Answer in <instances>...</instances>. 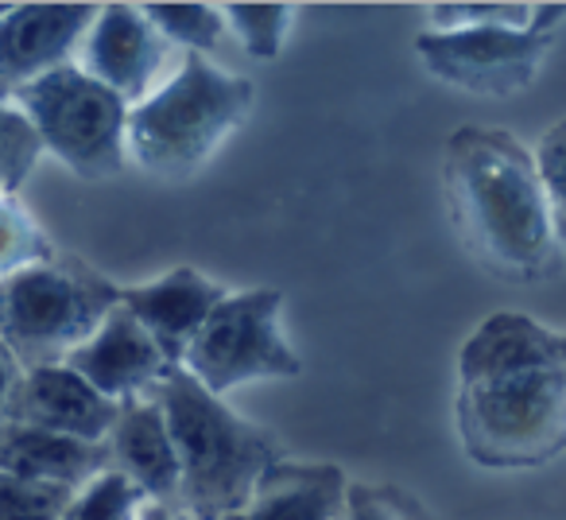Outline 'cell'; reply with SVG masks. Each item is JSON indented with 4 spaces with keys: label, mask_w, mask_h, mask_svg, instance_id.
I'll return each mask as SVG.
<instances>
[{
    "label": "cell",
    "mask_w": 566,
    "mask_h": 520,
    "mask_svg": "<svg viewBox=\"0 0 566 520\" xmlns=\"http://www.w3.org/2000/svg\"><path fill=\"white\" fill-rule=\"evenodd\" d=\"M120 300L90 260L59 249L51 260L0 280V339L24 370L63 365Z\"/></svg>",
    "instance_id": "5b68a950"
},
{
    "label": "cell",
    "mask_w": 566,
    "mask_h": 520,
    "mask_svg": "<svg viewBox=\"0 0 566 520\" xmlns=\"http://www.w3.org/2000/svg\"><path fill=\"white\" fill-rule=\"evenodd\" d=\"M0 195H9V190H4V183H0Z\"/></svg>",
    "instance_id": "4dcf8cb0"
},
{
    "label": "cell",
    "mask_w": 566,
    "mask_h": 520,
    "mask_svg": "<svg viewBox=\"0 0 566 520\" xmlns=\"http://www.w3.org/2000/svg\"><path fill=\"white\" fill-rule=\"evenodd\" d=\"M9 105L32 125L40 148L78 179L105 183L125 171L128 105L97 86L78 63L35 79Z\"/></svg>",
    "instance_id": "8992f818"
},
{
    "label": "cell",
    "mask_w": 566,
    "mask_h": 520,
    "mask_svg": "<svg viewBox=\"0 0 566 520\" xmlns=\"http://www.w3.org/2000/svg\"><path fill=\"white\" fill-rule=\"evenodd\" d=\"M74 489L0 474V520H63Z\"/></svg>",
    "instance_id": "cb8c5ba5"
},
{
    "label": "cell",
    "mask_w": 566,
    "mask_h": 520,
    "mask_svg": "<svg viewBox=\"0 0 566 520\" xmlns=\"http://www.w3.org/2000/svg\"><path fill=\"white\" fill-rule=\"evenodd\" d=\"M558 354H563V362H566V334H558Z\"/></svg>",
    "instance_id": "f1b7e54d"
},
{
    "label": "cell",
    "mask_w": 566,
    "mask_h": 520,
    "mask_svg": "<svg viewBox=\"0 0 566 520\" xmlns=\"http://www.w3.org/2000/svg\"><path fill=\"white\" fill-rule=\"evenodd\" d=\"M20 373H24V365L17 362V354L0 339V419H4V408H9V396H12V388H17Z\"/></svg>",
    "instance_id": "4316f807"
},
{
    "label": "cell",
    "mask_w": 566,
    "mask_h": 520,
    "mask_svg": "<svg viewBox=\"0 0 566 520\" xmlns=\"http://www.w3.org/2000/svg\"><path fill=\"white\" fill-rule=\"evenodd\" d=\"M102 470H109L105 443H82L71 435L35 431V427L0 419V474L40 481V486L78 489Z\"/></svg>",
    "instance_id": "2e32d148"
},
{
    "label": "cell",
    "mask_w": 566,
    "mask_h": 520,
    "mask_svg": "<svg viewBox=\"0 0 566 520\" xmlns=\"http://www.w3.org/2000/svg\"><path fill=\"white\" fill-rule=\"evenodd\" d=\"M218 9L226 20V32H233L237 43L264 63L283 55V43H287L295 17H300V9L283 4V0H233V4H218Z\"/></svg>",
    "instance_id": "ac0fdd59"
},
{
    "label": "cell",
    "mask_w": 566,
    "mask_h": 520,
    "mask_svg": "<svg viewBox=\"0 0 566 520\" xmlns=\"http://www.w3.org/2000/svg\"><path fill=\"white\" fill-rule=\"evenodd\" d=\"M349 478L334 462H295L280 458L256 481L244 509L226 520H342Z\"/></svg>",
    "instance_id": "9a60e30c"
},
{
    "label": "cell",
    "mask_w": 566,
    "mask_h": 520,
    "mask_svg": "<svg viewBox=\"0 0 566 520\" xmlns=\"http://www.w3.org/2000/svg\"><path fill=\"white\" fill-rule=\"evenodd\" d=\"M283 295L275 288H249L229 292L210 319L202 323L198 339L190 342L182 370L210 388L213 396L229 393L249 381H287L300 377L303 362L280 331Z\"/></svg>",
    "instance_id": "52a82bcc"
},
{
    "label": "cell",
    "mask_w": 566,
    "mask_h": 520,
    "mask_svg": "<svg viewBox=\"0 0 566 520\" xmlns=\"http://www.w3.org/2000/svg\"><path fill=\"white\" fill-rule=\"evenodd\" d=\"M252 105L256 86L249 79L206 55H182L179 71L128 110V159L156 179H187L252 117Z\"/></svg>",
    "instance_id": "277c9868"
},
{
    "label": "cell",
    "mask_w": 566,
    "mask_h": 520,
    "mask_svg": "<svg viewBox=\"0 0 566 520\" xmlns=\"http://www.w3.org/2000/svg\"><path fill=\"white\" fill-rule=\"evenodd\" d=\"M458 439L481 470H539L566 450V362L558 334L496 311L458 354Z\"/></svg>",
    "instance_id": "6da1fadb"
},
{
    "label": "cell",
    "mask_w": 566,
    "mask_h": 520,
    "mask_svg": "<svg viewBox=\"0 0 566 520\" xmlns=\"http://www.w3.org/2000/svg\"><path fill=\"white\" fill-rule=\"evenodd\" d=\"M105 450H109V470L125 474L148 501L179 509V455H175L164 408L151 396L120 404Z\"/></svg>",
    "instance_id": "5bb4252c"
},
{
    "label": "cell",
    "mask_w": 566,
    "mask_h": 520,
    "mask_svg": "<svg viewBox=\"0 0 566 520\" xmlns=\"http://www.w3.org/2000/svg\"><path fill=\"white\" fill-rule=\"evenodd\" d=\"M148 497L117 470H102L71 493L63 520H136Z\"/></svg>",
    "instance_id": "ffe728a7"
},
{
    "label": "cell",
    "mask_w": 566,
    "mask_h": 520,
    "mask_svg": "<svg viewBox=\"0 0 566 520\" xmlns=\"http://www.w3.org/2000/svg\"><path fill=\"white\" fill-rule=\"evenodd\" d=\"M43 148L35 141L32 125L20 117L12 105L0 102V183L9 195H17L20 183L32 175V167L40 164Z\"/></svg>",
    "instance_id": "d4e9b609"
},
{
    "label": "cell",
    "mask_w": 566,
    "mask_h": 520,
    "mask_svg": "<svg viewBox=\"0 0 566 520\" xmlns=\"http://www.w3.org/2000/svg\"><path fill=\"white\" fill-rule=\"evenodd\" d=\"M566 20V0H543V4H532V20H527V32L539 35H555V28Z\"/></svg>",
    "instance_id": "484cf974"
},
{
    "label": "cell",
    "mask_w": 566,
    "mask_h": 520,
    "mask_svg": "<svg viewBox=\"0 0 566 520\" xmlns=\"http://www.w3.org/2000/svg\"><path fill=\"white\" fill-rule=\"evenodd\" d=\"M136 520H190L182 509H175V505H156V501H144L140 517Z\"/></svg>",
    "instance_id": "83f0119b"
},
{
    "label": "cell",
    "mask_w": 566,
    "mask_h": 520,
    "mask_svg": "<svg viewBox=\"0 0 566 520\" xmlns=\"http://www.w3.org/2000/svg\"><path fill=\"white\" fill-rule=\"evenodd\" d=\"M148 396L164 408L179 455V509L190 520L233 517L268 466L283 458L275 435L237 416L187 370H171Z\"/></svg>",
    "instance_id": "3957f363"
},
{
    "label": "cell",
    "mask_w": 566,
    "mask_h": 520,
    "mask_svg": "<svg viewBox=\"0 0 566 520\" xmlns=\"http://www.w3.org/2000/svg\"><path fill=\"white\" fill-rule=\"evenodd\" d=\"M342 520H434V512L396 481H349Z\"/></svg>",
    "instance_id": "7402d4cb"
},
{
    "label": "cell",
    "mask_w": 566,
    "mask_h": 520,
    "mask_svg": "<svg viewBox=\"0 0 566 520\" xmlns=\"http://www.w3.org/2000/svg\"><path fill=\"white\" fill-rule=\"evenodd\" d=\"M144 17L156 24L171 48H182V55H206L226 48V20L218 4H198V0H156L140 4Z\"/></svg>",
    "instance_id": "e0dca14e"
},
{
    "label": "cell",
    "mask_w": 566,
    "mask_h": 520,
    "mask_svg": "<svg viewBox=\"0 0 566 520\" xmlns=\"http://www.w3.org/2000/svg\"><path fill=\"white\" fill-rule=\"evenodd\" d=\"M535 167H539L543 195H547L551 229H555L558 249H566V117L555 121L535 144Z\"/></svg>",
    "instance_id": "603a6c76"
},
{
    "label": "cell",
    "mask_w": 566,
    "mask_h": 520,
    "mask_svg": "<svg viewBox=\"0 0 566 520\" xmlns=\"http://www.w3.org/2000/svg\"><path fill=\"white\" fill-rule=\"evenodd\" d=\"M97 4L71 0H32L12 4L0 17V102L9 105L35 79L71 66L86 40Z\"/></svg>",
    "instance_id": "30bf717a"
},
{
    "label": "cell",
    "mask_w": 566,
    "mask_h": 520,
    "mask_svg": "<svg viewBox=\"0 0 566 520\" xmlns=\"http://www.w3.org/2000/svg\"><path fill=\"white\" fill-rule=\"evenodd\" d=\"M167 55H171V43L156 32L140 4L113 0V4H97L94 24L78 48V66L133 110L159 90Z\"/></svg>",
    "instance_id": "9c48e42d"
},
{
    "label": "cell",
    "mask_w": 566,
    "mask_h": 520,
    "mask_svg": "<svg viewBox=\"0 0 566 520\" xmlns=\"http://www.w3.org/2000/svg\"><path fill=\"white\" fill-rule=\"evenodd\" d=\"M431 32H462V28H524L532 20V4L524 0H450L431 4Z\"/></svg>",
    "instance_id": "44dd1931"
},
{
    "label": "cell",
    "mask_w": 566,
    "mask_h": 520,
    "mask_svg": "<svg viewBox=\"0 0 566 520\" xmlns=\"http://www.w3.org/2000/svg\"><path fill=\"white\" fill-rule=\"evenodd\" d=\"M555 35L524 28H462V32H419L416 55L442 86L473 97H516L543 71Z\"/></svg>",
    "instance_id": "ba28073f"
},
{
    "label": "cell",
    "mask_w": 566,
    "mask_h": 520,
    "mask_svg": "<svg viewBox=\"0 0 566 520\" xmlns=\"http://www.w3.org/2000/svg\"><path fill=\"white\" fill-rule=\"evenodd\" d=\"M226 288L218 280H210L206 272L179 264L167 277L151 280V284L120 288V308L151 334L164 357L182 370V357H187L190 342L198 339L202 323L210 319V311L226 300Z\"/></svg>",
    "instance_id": "4fadbf2b"
},
{
    "label": "cell",
    "mask_w": 566,
    "mask_h": 520,
    "mask_svg": "<svg viewBox=\"0 0 566 520\" xmlns=\"http://www.w3.org/2000/svg\"><path fill=\"white\" fill-rule=\"evenodd\" d=\"M63 365H71L90 388H97L113 404L140 401L167 373L179 370L167 362L164 350L151 342V334L120 303Z\"/></svg>",
    "instance_id": "7c38bea8"
},
{
    "label": "cell",
    "mask_w": 566,
    "mask_h": 520,
    "mask_svg": "<svg viewBox=\"0 0 566 520\" xmlns=\"http://www.w3.org/2000/svg\"><path fill=\"white\" fill-rule=\"evenodd\" d=\"M442 187L458 241L489 277L509 284L555 277L558 241L547 195L520 136L509 128H458L442 156Z\"/></svg>",
    "instance_id": "7a4b0ae2"
},
{
    "label": "cell",
    "mask_w": 566,
    "mask_h": 520,
    "mask_svg": "<svg viewBox=\"0 0 566 520\" xmlns=\"http://www.w3.org/2000/svg\"><path fill=\"white\" fill-rule=\"evenodd\" d=\"M55 241L17 195H0V280L55 257Z\"/></svg>",
    "instance_id": "d6986e66"
},
{
    "label": "cell",
    "mask_w": 566,
    "mask_h": 520,
    "mask_svg": "<svg viewBox=\"0 0 566 520\" xmlns=\"http://www.w3.org/2000/svg\"><path fill=\"white\" fill-rule=\"evenodd\" d=\"M120 416V404L105 401L71 365H40L24 370L9 396L4 419L35 431L71 435L82 443H105Z\"/></svg>",
    "instance_id": "8fae6325"
},
{
    "label": "cell",
    "mask_w": 566,
    "mask_h": 520,
    "mask_svg": "<svg viewBox=\"0 0 566 520\" xmlns=\"http://www.w3.org/2000/svg\"><path fill=\"white\" fill-rule=\"evenodd\" d=\"M12 9V4H9V0H0V17H4V12H9Z\"/></svg>",
    "instance_id": "f546056e"
}]
</instances>
